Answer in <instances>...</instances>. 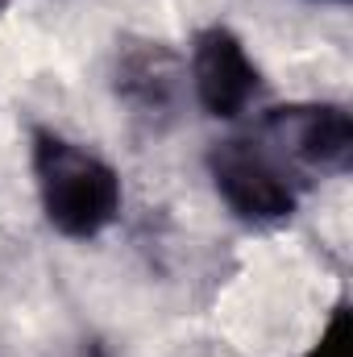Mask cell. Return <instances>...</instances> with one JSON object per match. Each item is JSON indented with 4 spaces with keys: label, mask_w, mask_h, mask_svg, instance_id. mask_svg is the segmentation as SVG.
I'll return each mask as SVG.
<instances>
[{
    "label": "cell",
    "mask_w": 353,
    "mask_h": 357,
    "mask_svg": "<svg viewBox=\"0 0 353 357\" xmlns=\"http://www.w3.org/2000/svg\"><path fill=\"white\" fill-rule=\"evenodd\" d=\"M29 171L46 225L67 241H96L121 216L125 187L108 158L91 146L63 137L59 129H33Z\"/></svg>",
    "instance_id": "1"
},
{
    "label": "cell",
    "mask_w": 353,
    "mask_h": 357,
    "mask_svg": "<svg viewBox=\"0 0 353 357\" xmlns=\"http://www.w3.org/2000/svg\"><path fill=\"white\" fill-rule=\"evenodd\" d=\"M208 178L220 204L246 225H283L299 212L308 178L299 175L262 133H233L212 142Z\"/></svg>",
    "instance_id": "2"
},
{
    "label": "cell",
    "mask_w": 353,
    "mask_h": 357,
    "mask_svg": "<svg viewBox=\"0 0 353 357\" xmlns=\"http://www.w3.org/2000/svg\"><path fill=\"white\" fill-rule=\"evenodd\" d=\"M258 133L303 178L345 175L353 167V116L345 104L303 100V104L266 108Z\"/></svg>",
    "instance_id": "3"
},
{
    "label": "cell",
    "mask_w": 353,
    "mask_h": 357,
    "mask_svg": "<svg viewBox=\"0 0 353 357\" xmlns=\"http://www.w3.org/2000/svg\"><path fill=\"white\" fill-rule=\"evenodd\" d=\"M187 84L195 104L216 121H237L262 100V71L229 25H204L191 38Z\"/></svg>",
    "instance_id": "4"
},
{
    "label": "cell",
    "mask_w": 353,
    "mask_h": 357,
    "mask_svg": "<svg viewBox=\"0 0 353 357\" xmlns=\"http://www.w3.org/2000/svg\"><path fill=\"white\" fill-rule=\"evenodd\" d=\"M112 79H117V96L137 116L167 121L179 108V100H183L187 67L179 63L163 42H137V46H125L117 54Z\"/></svg>",
    "instance_id": "5"
},
{
    "label": "cell",
    "mask_w": 353,
    "mask_h": 357,
    "mask_svg": "<svg viewBox=\"0 0 353 357\" xmlns=\"http://www.w3.org/2000/svg\"><path fill=\"white\" fill-rule=\"evenodd\" d=\"M303 357H350V307L337 303L329 324L320 328V337L312 341V349Z\"/></svg>",
    "instance_id": "6"
},
{
    "label": "cell",
    "mask_w": 353,
    "mask_h": 357,
    "mask_svg": "<svg viewBox=\"0 0 353 357\" xmlns=\"http://www.w3.org/2000/svg\"><path fill=\"white\" fill-rule=\"evenodd\" d=\"M337 4H341V0H337Z\"/></svg>",
    "instance_id": "7"
}]
</instances>
